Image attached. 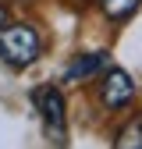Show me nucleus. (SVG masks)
<instances>
[{"label":"nucleus","mask_w":142,"mask_h":149,"mask_svg":"<svg viewBox=\"0 0 142 149\" xmlns=\"http://www.w3.org/2000/svg\"><path fill=\"white\" fill-rule=\"evenodd\" d=\"M39 32H36L32 25H22V22H14V25H4L0 29V61H4L7 68L14 71H22L29 68L36 57H39Z\"/></svg>","instance_id":"nucleus-1"},{"label":"nucleus","mask_w":142,"mask_h":149,"mask_svg":"<svg viewBox=\"0 0 142 149\" xmlns=\"http://www.w3.org/2000/svg\"><path fill=\"white\" fill-rule=\"evenodd\" d=\"M32 103H36V110H39V121H43V128L50 132V139L61 146L64 142V124H68V107H64L61 89H53V85L32 89Z\"/></svg>","instance_id":"nucleus-2"},{"label":"nucleus","mask_w":142,"mask_h":149,"mask_svg":"<svg viewBox=\"0 0 142 149\" xmlns=\"http://www.w3.org/2000/svg\"><path fill=\"white\" fill-rule=\"evenodd\" d=\"M100 100H103L106 110L128 107L135 100V78H132L128 71H121V68H106L103 82H100Z\"/></svg>","instance_id":"nucleus-3"},{"label":"nucleus","mask_w":142,"mask_h":149,"mask_svg":"<svg viewBox=\"0 0 142 149\" xmlns=\"http://www.w3.org/2000/svg\"><path fill=\"white\" fill-rule=\"evenodd\" d=\"M117 146H121V149H124V146H128V149H142V114H135L128 124L121 128Z\"/></svg>","instance_id":"nucleus-6"},{"label":"nucleus","mask_w":142,"mask_h":149,"mask_svg":"<svg viewBox=\"0 0 142 149\" xmlns=\"http://www.w3.org/2000/svg\"><path fill=\"white\" fill-rule=\"evenodd\" d=\"M4 25H7V11L0 7V29H4Z\"/></svg>","instance_id":"nucleus-7"},{"label":"nucleus","mask_w":142,"mask_h":149,"mask_svg":"<svg viewBox=\"0 0 142 149\" xmlns=\"http://www.w3.org/2000/svg\"><path fill=\"white\" fill-rule=\"evenodd\" d=\"M139 4L142 0H100V7H103V14L110 18V22H128L139 11Z\"/></svg>","instance_id":"nucleus-5"},{"label":"nucleus","mask_w":142,"mask_h":149,"mask_svg":"<svg viewBox=\"0 0 142 149\" xmlns=\"http://www.w3.org/2000/svg\"><path fill=\"white\" fill-rule=\"evenodd\" d=\"M106 64H110V53H106V50L82 53L78 61H71V64L64 68V82H85V78H93V74H100Z\"/></svg>","instance_id":"nucleus-4"}]
</instances>
